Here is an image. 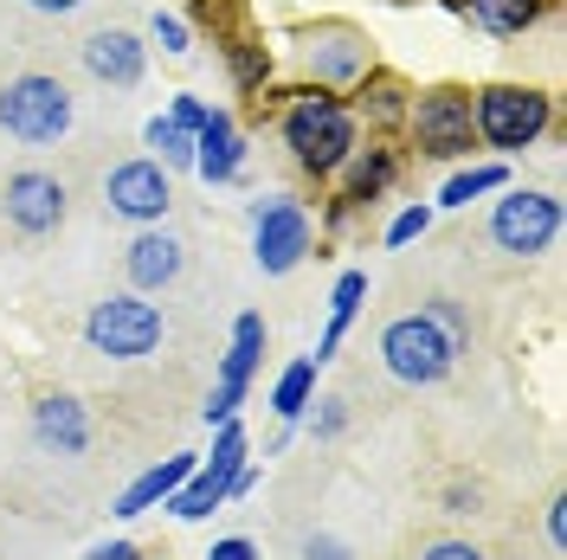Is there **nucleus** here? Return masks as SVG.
I'll list each match as a JSON object with an SVG mask.
<instances>
[{"label":"nucleus","mask_w":567,"mask_h":560,"mask_svg":"<svg viewBox=\"0 0 567 560\" xmlns=\"http://www.w3.org/2000/svg\"><path fill=\"white\" fill-rule=\"evenodd\" d=\"M33 438L45 445V452L78 457L84 445H91V419H84V406H78L71 393H45V400L33 406Z\"/></svg>","instance_id":"obj_14"},{"label":"nucleus","mask_w":567,"mask_h":560,"mask_svg":"<svg viewBox=\"0 0 567 560\" xmlns=\"http://www.w3.org/2000/svg\"><path fill=\"white\" fill-rule=\"evenodd\" d=\"M233 71H239V84H258L265 77V59L258 52H233Z\"/></svg>","instance_id":"obj_33"},{"label":"nucleus","mask_w":567,"mask_h":560,"mask_svg":"<svg viewBox=\"0 0 567 560\" xmlns=\"http://www.w3.org/2000/svg\"><path fill=\"white\" fill-rule=\"evenodd\" d=\"M425 226H432V207H406L400 219L388 226V246H406V239H420Z\"/></svg>","instance_id":"obj_26"},{"label":"nucleus","mask_w":567,"mask_h":560,"mask_svg":"<svg viewBox=\"0 0 567 560\" xmlns=\"http://www.w3.org/2000/svg\"><path fill=\"white\" fill-rule=\"evenodd\" d=\"M142 142H148V148H162V168H194V136L181 129L175 116H148Z\"/></svg>","instance_id":"obj_22"},{"label":"nucleus","mask_w":567,"mask_h":560,"mask_svg":"<svg viewBox=\"0 0 567 560\" xmlns=\"http://www.w3.org/2000/svg\"><path fill=\"white\" fill-rule=\"evenodd\" d=\"M168 116H175V123L187 129V136H200V129H207V116H213V110L200 104V97H175V104H168Z\"/></svg>","instance_id":"obj_27"},{"label":"nucleus","mask_w":567,"mask_h":560,"mask_svg":"<svg viewBox=\"0 0 567 560\" xmlns=\"http://www.w3.org/2000/svg\"><path fill=\"white\" fill-rule=\"evenodd\" d=\"M420 560H484V554H477L471 541H432V548H425Z\"/></svg>","instance_id":"obj_31"},{"label":"nucleus","mask_w":567,"mask_h":560,"mask_svg":"<svg viewBox=\"0 0 567 560\" xmlns=\"http://www.w3.org/2000/svg\"><path fill=\"white\" fill-rule=\"evenodd\" d=\"M27 7H39V13H78L84 0H27Z\"/></svg>","instance_id":"obj_35"},{"label":"nucleus","mask_w":567,"mask_h":560,"mask_svg":"<svg viewBox=\"0 0 567 560\" xmlns=\"http://www.w3.org/2000/svg\"><path fill=\"white\" fill-rule=\"evenodd\" d=\"M194 477V452H175V457H162V464H148L130 490L116 496V516H142V509H155V502H168V496L181 490Z\"/></svg>","instance_id":"obj_18"},{"label":"nucleus","mask_w":567,"mask_h":560,"mask_svg":"<svg viewBox=\"0 0 567 560\" xmlns=\"http://www.w3.org/2000/svg\"><path fill=\"white\" fill-rule=\"evenodd\" d=\"M425 322H432V329H439V335H445V342H452V349H471V329H464V315H458V303H445V297H432V303H425Z\"/></svg>","instance_id":"obj_25"},{"label":"nucleus","mask_w":567,"mask_h":560,"mask_svg":"<svg viewBox=\"0 0 567 560\" xmlns=\"http://www.w3.org/2000/svg\"><path fill=\"white\" fill-rule=\"evenodd\" d=\"M284 142H290L297 168L336 175L354 155V110L342 97H329V91H310V97H297L290 116H284Z\"/></svg>","instance_id":"obj_1"},{"label":"nucleus","mask_w":567,"mask_h":560,"mask_svg":"<svg viewBox=\"0 0 567 560\" xmlns=\"http://www.w3.org/2000/svg\"><path fill=\"white\" fill-rule=\"evenodd\" d=\"M491 187H503V168H496V162H484V168H464V175L445 180L439 207H471V200H477V194H491Z\"/></svg>","instance_id":"obj_23"},{"label":"nucleus","mask_w":567,"mask_h":560,"mask_svg":"<svg viewBox=\"0 0 567 560\" xmlns=\"http://www.w3.org/2000/svg\"><path fill=\"white\" fill-rule=\"evenodd\" d=\"M104 200H110L116 219L155 226V219L168 212V200H175V187H168V168H162V162H123V168H110Z\"/></svg>","instance_id":"obj_11"},{"label":"nucleus","mask_w":567,"mask_h":560,"mask_svg":"<svg viewBox=\"0 0 567 560\" xmlns=\"http://www.w3.org/2000/svg\"><path fill=\"white\" fill-rule=\"evenodd\" d=\"M342 432V400H322V419H317V438H336Z\"/></svg>","instance_id":"obj_34"},{"label":"nucleus","mask_w":567,"mask_h":560,"mask_svg":"<svg viewBox=\"0 0 567 560\" xmlns=\"http://www.w3.org/2000/svg\"><path fill=\"white\" fill-rule=\"evenodd\" d=\"M303 65L317 71V84H349L368 71V45L349 33V27H329V33L303 39Z\"/></svg>","instance_id":"obj_15"},{"label":"nucleus","mask_w":567,"mask_h":560,"mask_svg":"<svg viewBox=\"0 0 567 560\" xmlns=\"http://www.w3.org/2000/svg\"><path fill=\"white\" fill-rule=\"evenodd\" d=\"M7 219L27 232V239H45V232H59V219H65V187L52 175H39V168H27V175L7 180Z\"/></svg>","instance_id":"obj_12"},{"label":"nucleus","mask_w":567,"mask_h":560,"mask_svg":"<svg viewBox=\"0 0 567 560\" xmlns=\"http://www.w3.org/2000/svg\"><path fill=\"white\" fill-rule=\"evenodd\" d=\"M458 7L484 33H523V27L542 20V0H458Z\"/></svg>","instance_id":"obj_20"},{"label":"nucleus","mask_w":567,"mask_h":560,"mask_svg":"<svg viewBox=\"0 0 567 560\" xmlns=\"http://www.w3.org/2000/svg\"><path fill=\"white\" fill-rule=\"evenodd\" d=\"M388 175H393V155L388 148H374L361 168H354V180H349V200H374L381 187H388Z\"/></svg>","instance_id":"obj_24"},{"label":"nucleus","mask_w":567,"mask_h":560,"mask_svg":"<svg viewBox=\"0 0 567 560\" xmlns=\"http://www.w3.org/2000/svg\"><path fill=\"white\" fill-rule=\"evenodd\" d=\"M303 560H349V548H342L336 535H310V541H303Z\"/></svg>","instance_id":"obj_29"},{"label":"nucleus","mask_w":567,"mask_h":560,"mask_svg":"<svg viewBox=\"0 0 567 560\" xmlns=\"http://www.w3.org/2000/svg\"><path fill=\"white\" fill-rule=\"evenodd\" d=\"M548 97L542 91H523V84H491V91H477V110H471V123H477V136L496 142V148H529L542 129H548Z\"/></svg>","instance_id":"obj_6"},{"label":"nucleus","mask_w":567,"mask_h":560,"mask_svg":"<svg viewBox=\"0 0 567 560\" xmlns=\"http://www.w3.org/2000/svg\"><path fill=\"white\" fill-rule=\"evenodd\" d=\"M303 251H310V212L297 200H284V194L258 200V212H251V258H258V271L284 278V271L303 265Z\"/></svg>","instance_id":"obj_7"},{"label":"nucleus","mask_w":567,"mask_h":560,"mask_svg":"<svg viewBox=\"0 0 567 560\" xmlns=\"http://www.w3.org/2000/svg\"><path fill=\"white\" fill-rule=\"evenodd\" d=\"M0 129L20 142H59L71 129V91L59 77H13L0 91Z\"/></svg>","instance_id":"obj_3"},{"label":"nucleus","mask_w":567,"mask_h":560,"mask_svg":"<svg viewBox=\"0 0 567 560\" xmlns=\"http://www.w3.org/2000/svg\"><path fill=\"white\" fill-rule=\"evenodd\" d=\"M548 535H555V548H561V541H567V516H561V502L548 509Z\"/></svg>","instance_id":"obj_36"},{"label":"nucleus","mask_w":567,"mask_h":560,"mask_svg":"<svg viewBox=\"0 0 567 560\" xmlns=\"http://www.w3.org/2000/svg\"><path fill=\"white\" fill-rule=\"evenodd\" d=\"M555 232H561V200L555 194H509V200H496L491 212V239L503 251H516V258H535V251L555 246Z\"/></svg>","instance_id":"obj_8"},{"label":"nucleus","mask_w":567,"mask_h":560,"mask_svg":"<svg viewBox=\"0 0 567 560\" xmlns=\"http://www.w3.org/2000/svg\"><path fill=\"white\" fill-rule=\"evenodd\" d=\"M381 361H388L393 381L406 386H432L452 374V361H458V349L425 322V315H400V322H388L381 329Z\"/></svg>","instance_id":"obj_4"},{"label":"nucleus","mask_w":567,"mask_h":560,"mask_svg":"<svg viewBox=\"0 0 567 560\" xmlns=\"http://www.w3.org/2000/svg\"><path fill=\"white\" fill-rule=\"evenodd\" d=\"M413 136L432 162H458L477 142V123H471V97L464 91H425L420 110H413Z\"/></svg>","instance_id":"obj_9"},{"label":"nucleus","mask_w":567,"mask_h":560,"mask_svg":"<svg viewBox=\"0 0 567 560\" xmlns=\"http://www.w3.org/2000/svg\"><path fill=\"white\" fill-rule=\"evenodd\" d=\"M258 361H265V315H239L233 322V349H226V367H219V386H213L207 400V425H226L239 413V400H246L251 374H258Z\"/></svg>","instance_id":"obj_10"},{"label":"nucleus","mask_w":567,"mask_h":560,"mask_svg":"<svg viewBox=\"0 0 567 560\" xmlns=\"http://www.w3.org/2000/svg\"><path fill=\"white\" fill-rule=\"evenodd\" d=\"M207 560H258V548H251L246 535H226V541H213Z\"/></svg>","instance_id":"obj_30"},{"label":"nucleus","mask_w":567,"mask_h":560,"mask_svg":"<svg viewBox=\"0 0 567 560\" xmlns=\"http://www.w3.org/2000/svg\"><path fill=\"white\" fill-rule=\"evenodd\" d=\"M148 33H155L162 52H187V27H181L175 13H155V27H148Z\"/></svg>","instance_id":"obj_28"},{"label":"nucleus","mask_w":567,"mask_h":560,"mask_svg":"<svg viewBox=\"0 0 567 560\" xmlns=\"http://www.w3.org/2000/svg\"><path fill=\"white\" fill-rule=\"evenodd\" d=\"M361 297H368V278H361V271H342V278H336V290H329V329H322L317 354H310L317 367L336 354V342L349 335V322H354V310H361Z\"/></svg>","instance_id":"obj_19"},{"label":"nucleus","mask_w":567,"mask_h":560,"mask_svg":"<svg viewBox=\"0 0 567 560\" xmlns=\"http://www.w3.org/2000/svg\"><path fill=\"white\" fill-rule=\"evenodd\" d=\"M130 283H136V297H148V290H162V283H175L181 278V239L175 232H142L136 246H130Z\"/></svg>","instance_id":"obj_17"},{"label":"nucleus","mask_w":567,"mask_h":560,"mask_svg":"<svg viewBox=\"0 0 567 560\" xmlns=\"http://www.w3.org/2000/svg\"><path fill=\"white\" fill-rule=\"evenodd\" d=\"M239 168H246V136L233 129L226 110H213L207 129L194 136V175H207L213 187H226V180H239Z\"/></svg>","instance_id":"obj_13"},{"label":"nucleus","mask_w":567,"mask_h":560,"mask_svg":"<svg viewBox=\"0 0 567 560\" xmlns=\"http://www.w3.org/2000/svg\"><path fill=\"white\" fill-rule=\"evenodd\" d=\"M239 470H246V432H239V419H226V425H219V438H213V457H207V464H194V477L168 496V509H175L181 522L213 516V509L233 496Z\"/></svg>","instance_id":"obj_5"},{"label":"nucleus","mask_w":567,"mask_h":560,"mask_svg":"<svg viewBox=\"0 0 567 560\" xmlns=\"http://www.w3.org/2000/svg\"><path fill=\"white\" fill-rule=\"evenodd\" d=\"M310 393H317V361L303 354V361H290L278 374V386H271V406H278V419H303V406H310Z\"/></svg>","instance_id":"obj_21"},{"label":"nucleus","mask_w":567,"mask_h":560,"mask_svg":"<svg viewBox=\"0 0 567 560\" xmlns=\"http://www.w3.org/2000/svg\"><path fill=\"white\" fill-rule=\"evenodd\" d=\"M142 65H148V52H142V39L123 33V27H104V33L84 39V71L104 77V84H136Z\"/></svg>","instance_id":"obj_16"},{"label":"nucleus","mask_w":567,"mask_h":560,"mask_svg":"<svg viewBox=\"0 0 567 560\" xmlns=\"http://www.w3.org/2000/svg\"><path fill=\"white\" fill-rule=\"evenodd\" d=\"M84 560H142V548H136V541H97Z\"/></svg>","instance_id":"obj_32"},{"label":"nucleus","mask_w":567,"mask_h":560,"mask_svg":"<svg viewBox=\"0 0 567 560\" xmlns=\"http://www.w3.org/2000/svg\"><path fill=\"white\" fill-rule=\"evenodd\" d=\"M84 342L110 361H142V354L162 349V310L136 297V290H123V297H104L97 310L84 315Z\"/></svg>","instance_id":"obj_2"}]
</instances>
